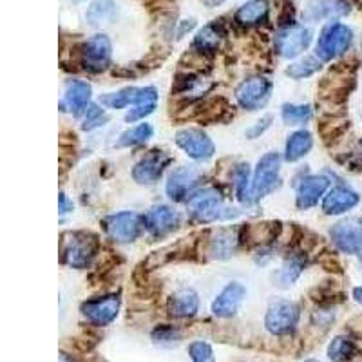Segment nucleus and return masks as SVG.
<instances>
[{"mask_svg":"<svg viewBox=\"0 0 362 362\" xmlns=\"http://www.w3.org/2000/svg\"><path fill=\"white\" fill-rule=\"evenodd\" d=\"M187 210L198 221H218V219H234L239 212L225 206L223 194L218 189L206 187L198 189L187 199Z\"/></svg>","mask_w":362,"mask_h":362,"instance_id":"f257e3e1","label":"nucleus"},{"mask_svg":"<svg viewBox=\"0 0 362 362\" xmlns=\"http://www.w3.org/2000/svg\"><path fill=\"white\" fill-rule=\"evenodd\" d=\"M354 33L351 29L344 24H328L319 35V40L315 45V54L321 62L335 60L346 51L350 49Z\"/></svg>","mask_w":362,"mask_h":362,"instance_id":"f03ea898","label":"nucleus"},{"mask_svg":"<svg viewBox=\"0 0 362 362\" xmlns=\"http://www.w3.org/2000/svg\"><path fill=\"white\" fill-rule=\"evenodd\" d=\"M281 181V156L277 153H267L259 161L252 176V199L259 202L261 198L279 187Z\"/></svg>","mask_w":362,"mask_h":362,"instance_id":"7ed1b4c3","label":"nucleus"},{"mask_svg":"<svg viewBox=\"0 0 362 362\" xmlns=\"http://www.w3.org/2000/svg\"><path fill=\"white\" fill-rule=\"evenodd\" d=\"M64 243V263L73 268H87L98 254V238L90 232H73Z\"/></svg>","mask_w":362,"mask_h":362,"instance_id":"20e7f679","label":"nucleus"},{"mask_svg":"<svg viewBox=\"0 0 362 362\" xmlns=\"http://www.w3.org/2000/svg\"><path fill=\"white\" fill-rule=\"evenodd\" d=\"M299 317V306L293 300L277 299L268 306L267 317H264V326L274 335H288L296 329Z\"/></svg>","mask_w":362,"mask_h":362,"instance_id":"39448f33","label":"nucleus"},{"mask_svg":"<svg viewBox=\"0 0 362 362\" xmlns=\"http://www.w3.org/2000/svg\"><path fill=\"white\" fill-rule=\"evenodd\" d=\"M103 228L116 243H132L141 235L145 223L136 212H118L103 219Z\"/></svg>","mask_w":362,"mask_h":362,"instance_id":"423d86ee","label":"nucleus"},{"mask_svg":"<svg viewBox=\"0 0 362 362\" xmlns=\"http://www.w3.org/2000/svg\"><path fill=\"white\" fill-rule=\"evenodd\" d=\"M202 181V170L196 169V167H190V165H183V167H177L176 170H173L167 185H165V190H167V196L173 202H187L198 190Z\"/></svg>","mask_w":362,"mask_h":362,"instance_id":"0eeeda50","label":"nucleus"},{"mask_svg":"<svg viewBox=\"0 0 362 362\" xmlns=\"http://www.w3.org/2000/svg\"><path fill=\"white\" fill-rule=\"evenodd\" d=\"M272 96V82L264 76H252L243 80L235 89V100L247 111H259Z\"/></svg>","mask_w":362,"mask_h":362,"instance_id":"6e6552de","label":"nucleus"},{"mask_svg":"<svg viewBox=\"0 0 362 362\" xmlns=\"http://www.w3.org/2000/svg\"><path fill=\"white\" fill-rule=\"evenodd\" d=\"M310 42H312V31L305 25H288L283 28L279 33L276 35L274 40V47L276 53L283 58H292L299 57L303 51L308 49Z\"/></svg>","mask_w":362,"mask_h":362,"instance_id":"1a4fd4ad","label":"nucleus"},{"mask_svg":"<svg viewBox=\"0 0 362 362\" xmlns=\"http://www.w3.org/2000/svg\"><path fill=\"white\" fill-rule=\"evenodd\" d=\"M329 238L342 254H361L362 250V219L348 218L335 223L329 228Z\"/></svg>","mask_w":362,"mask_h":362,"instance_id":"9d476101","label":"nucleus"},{"mask_svg":"<svg viewBox=\"0 0 362 362\" xmlns=\"http://www.w3.org/2000/svg\"><path fill=\"white\" fill-rule=\"evenodd\" d=\"M176 145L196 161H206L214 156V141L199 129H181L176 132Z\"/></svg>","mask_w":362,"mask_h":362,"instance_id":"9b49d317","label":"nucleus"},{"mask_svg":"<svg viewBox=\"0 0 362 362\" xmlns=\"http://www.w3.org/2000/svg\"><path fill=\"white\" fill-rule=\"evenodd\" d=\"M82 66L89 73H102L111 64L112 45L105 35H95L82 45Z\"/></svg>","mask_w":362,"mask_h":362,"instance_id":"f8f14e48","label":"nucleus"},{"mask_svg":"<svg viewBox=\"0 0 362 362\" xmlns=\"http://www.w3.org/2000/svg\"><path fill=\"white\" fill-rule=\"evenodd\" d=\"M158 100V90L154 87H125L116 93L100 96V103L109 109H125L129 105H140Z\"/></svg>","mask_w":362,"mask_h":362,"instance_id":"ddd939ff","label":"nucleus"},{"mask_svg":"<svg viewBox=\"0 0 362 362\" xmlns=\"http://www.w3.org/2000/svg\"><path fill=\"white\" fill-rule=\"evenodd\" d=\"M173 158L163 151H151L145 158H141L132 169V177L140 185H153L161 177L165 169L169 167Z\"/></svg>","mask_w":362,"mask_h":362,"instance_id":"4468645a","label":"nucleus"},{"mask_svg":"<svg viewBox=\"0 0 362 362\" xmlns=\"http://www.w3.org/2000/svg\"><path fill=\"white\" fill-rule=\"evenodd\" d=\"M119 312V297L116 293L102 296L96 299L86 300L82 305V313L87 321L96 326H107L115 321Z\"/></svg>","mask_w":362,"mask_h":362,"instance_id":"2eb2a0df","label":"nucleus"},{"mask_svg":"<svg viewBox=\"0 0 362 362\" xmlns=\"http://www.w3.org/2000/svg\"><path fill=\"white\" fill-rule=\"evenodd\" d=\"M329 187V180L322 174H313L306 176L297 183L296 187V203L300 210L312 209L326 196V190Z\"/></svg>","mask_w":362,"mask_h":362,"instance_id":"dca6fc26","label":"nucleus"},{"mask_svg":"<svg viewBox=\"0 0 362 362\" xmlns=\"http://www.w3.org/2000/svg\"><path fill=\"white\" fill-rule=\"evenodd\" d=\"M145 228L153 235H165L174 232L180 226L181 216L176 209L169 205H158L144 216Z\"/></svg>","mask_w":362,"mask_h":362,"instance_id":"f3484780","label":"nucleus"},{"mask_svg":"<svg viewBox=\"0 0 362 362\" xmlns=\"http://www.w3.org/2000/svg\"><path fill=\"white\" fill-rule=\"evenodd\" d=\"M351 6L346 0H306L305 15L306 21H335V18L350 15Z\"/></svg>","mask_w":362,"mask_h":362,"instance_id":"a211bd4d","label":"nucleus"},{"mask_svg":"<svg viewBox=\"0 0 362 362\" xmlns=\"http://www.w3.org/2000/svg\"><path fill=\"white\" fill-rule=\"evenodd\" d=\"M245 296H247V290H245L243 284L238 283V281L228 283L212 303V313L216 317H221V319H228V317L235 315V312L243 303Z\"/></svg>","mask_w":362,"mask_h":362,"instance_id":"6ab92c4d","label":"nucleus"},{"mask_svg":"<svg viewBox=\"0 0 362 362\" xmlns=\"http://www.w3.org/2000/svg\"><path fill=\"white\" fill-rule=\"evenodd\" d=\"M358 199H361L358 194L354 189H350V187H334L322 198V212L328 216H341L354 209V206H357Z\"/></svg>","mask_w":362,"mask_h":362,"instance_id":"aec40b11","label":"nucleus"},{"mask_svg":"<svg viewBox=\"0 0 362 362\" xmlns=\"http://www.w3.org/2000/svg\"><path fill=\"white\" fill-rule=\"evenodd\" d=\"M90 86L83 80H71L67 83L66 96H64L62 107H67V111L74 116H82L83 111L90 105Z\"/></svg>","mask_w":362,"mask_h":362,"instance_id":"412c9836","label":"nucleus"},{"mask_svg":"<svg viewBox=\"0 0 362 362\" xmlns=\"http://www.w3.org/2000/svg\"><path fill=\"white\" fill-rule=\"evenodd\" d=\"M167 310L173 317L177 319H189L194 317L199 310V299L198 293L190 288H181L177 292H174L169 297V303H167Z\"/></svg>","mask_w":362,"mask_h":362,"instance_id":"4be33fe9","label":"nucleus"},{"mask_svg":"<svg viewBox=\"0 0 362 362\" xmlns=\"http://www.w3.org/2000/svg\"><path fill=\"white\" fill-rule=\"evenodd\" d=\"M239 238L232 228H221L210 239L209 252L214 259H228L238 250Z\"/></svg>","mask_w":362,"mask_h":362,"instance_id":"5701e85b","label":"nucleus"},{"mask_svg":"<svg viewBox=\"0 0 362 362\" xmlns=\"http://www.w3.org/2000/svg\"><path fill=\"white\" fill-rule=\"evenodd\" d=\"M313 147V138L308 131H297L293 134L288 136L286 140V147H284V160L293 163V161H299L300 158H305L306 154L312 151Z\"/></svg>","mask_w":362,"mask_h":362,"instance_id":"b1692460","label":"nucleus"},{"mask_svg":"<svg viewBox=\"0 0 362 362\" xmlns=\"http://www.w3.org/2000/svg\"><path fill=\"white\" fill-rule=\"evenodd\" d=\"M223 35L225 33H223L221 24H218V22L206 24L194 38V49H198L199 53H214L221 44Z\"/></svg>","mask_w":362,"mask_h":362,"instance_id":"393cba45","label":"nucleus"},{"mask_svg":"<svg viewBox=\"0 0 362 362\" xmlns=\"http://www.w3.org/2000/svg\"><path fill=\"white\" fill-rule=\"evenodd\" d=\"M86 17L93 28L111 24L116 18V4L112 0H95L87 9Z\"/></svg>","mask_w":362,"mask_h":362,"instance_id":"a878e982","label":"nucleus"},{"mask_svg":"<svg viewBox=\"0 0 362 362\" xmlns=\"http://www.w3.org/2000/svg\"><path fill=\"white\" fill-rule=\"evenodd\" d=\"M268 13V2L267 0H250L247 4H243L235 13V21L243 25H254L259 24Z\"/></svg>","mask_w":362,"mask_h":362,"instance_id":"bb28decb","label":"nucleus"},{"mask_svg":"<svg viewBox=\"0 0 362 362\" xmlns=\"http://www.w3.org/2000/svg\"><path fill=\"white\" fill-rule=\"evenodd\" d=\"M312 107L305 105V103H284L283 109H281V118L286 125H305L312 119Z\"/></svg>","mask_w":362,"mask_h":362,"instance_id":"cd10ccee","label":"nucleus"},{"mask_svg":"<svg viewBox=\"0 0 362 362\" xmlns=\"http://www.w3.org/2000/svg\"><path fill=\"white\" fill-rule=\"evenodd\" d=\"M154 134V129L151 124H140L136 127L129 129L124 134L119 136L118 147H134V145L145 144L147 140H151Z\"/></svg>","mask_w":362,"mask_h":362,"instance_id":"c85d7f7f","label":"nucleus"},{"mask_svg":"<svg viewBox=\"0 0 362 362\" xmlns=\"http://www.w3.org/2000/svg\"><path fill=\"white\" fill-rule=\"evenodd\" d=\"M321 60L317 57H305L297 60V62L290 64L288 69H286V74H288L290 78L296 80H303L308 78L312 74H315L317 71L321 69Z\"/></svg>","mask_w":362,"mask_h":362,"instance_id":"c756f323","label":"nucleus"},{"mask_svg":"<svg viewBox=\"0 0 362 362\" xmlns=\"http://www.w3.org/2000/svg\"><path fill=\"white\" fill-rule=\"evenodd\" d=\"M234 183H235V192H238V198L245 203V205H250L254 203L252 199V180H250V170H248V165L241 163L238 165V169L234 173Z\"/></svg>","mask_w":362,"mask_h":362,"instance_id":"7c9ffc66","label":"nucleus"},{"mask_svg":"<svg viewBox=\"0 0 362 362\" xmlns=\"http://www.w3.org/2000/svg\"><path fill=\"white\" fill-rule=\"evenodd\" d=\"M355 355V344L348 337H335L328 346V357L334 362L350 361Z\"/></svg>","mask_w":362,"mask_h":362,"instance_id":"2f4dec72","label":"nucleus"},{"mask_svg":"<svg viewBox=\"0 0 362 362\" xmlns=\"http://www.w3.org/2000/svg\"><path fill=\"white\" fill-rule=\"evenodd\" d=\"M303 268H305V261H303V257H299V255H293V257H290V259L284 263L283 270L279 272L281 286H290V284H292L293 281L300 276Z\"/></svg>","mask_w":362,"mask_h":362,"instance_id":"473e14b6","label":"nucleus"},{"mask_svg":"<svg viewBox=\"0 0 362 362\" xmlns=\"http://www.w3.org/2000/svg\"><path fill=\"white\" fill-rule=\"evenodd\" d=\"M107 112L100 109L98 105L90 103L82 115V129L83 131H93V129H98L107 124Z\"/></svg>","mask_w":362,"mask_h":362,"instance_id":"72a5a7b5","label":"nucleus"},{"mask_svg":"<svg viewBox=\"0 0 362 362\" xmlns=\"http://www.w3.org/2000/svg\"><path fill=\"white\" fill-rule=\"evenodd\" d=\"M189 354L194 362H216L212 346L206 344V342L203 341L192 342V344L189 346Z\"/></svg>","mask_w":362,"mask_h":362,"instance_id":"f704fd0d","label":"nucleus"},{"mask_svg":"<svg viewBox=\"0 0 362 362\" xmlns=\"http://www.w3.org/2000/svg\"><path fill=\"white\" fill-rule=\"evenodd\" d=\"M154 109H156V102L134 105V107L129 109V112L125 115V122H129V124H134V122H138V119H144V118H147L148 115H153Z\"/></svg>","mask_w":362,"mask_h":362,"instance_id":"c9c22d12","label":"nucleus"},{"mask_svg":"<svg viewBox=\"0 0 362 362\" xmlns=\"http://www.w3.org/2000/svg\"><path fill=\"white\" fill-rule=\"evenodd\" d=\"M153 337L156 342H173L180 337V332L170 328V326H160V328L154 329Z\"/></svg>","mask_w":362,"mask_h":362,"instance_id":"e433bc0d","label":"nucleus"},{"mask_svg":"<svg viewBox=\"0 0 362 362\" xmlns=\"http://www.w3.org/2000/svg\"><path fill=\"white\" fill-rule=\"evenodd\" d=\"M270 125H272V116H264L263 119H259L257 124L252 125V127L248 129L247 136L250 138V140H255V138H259V136L263 134L268 127H270Z\"/></svg>","mask_w":362,"mask_h":362,"instance_id":"4c0bfd02","label":"nucleus"},{"mask_svg":"<svg viewBox=\"0 0 362 362\" xmlns=\"http://www.w3.org/2000/svg\"><path fill=\"white\" fill-rule=\"evenodd\" d=\"M58 210H60V214H67L73 210V202H69L64 192L58 196Z\"/></svg>","mask_w":362,"mask_h":362,"instance_id":"58836bf2","label":"nucleus"},{"mask_svg":"<svg viewBox=\"0 0 362 362\" xmlns=\"http://www.w3.org/2000/svg\"><path fill=\"white\" fill-rule=\"evenodd\" d=\"M354 299L362 305V286H357V288L354 290Z\"/></svg>","mask_w":362,"mask_h":362,"instance_id":"ea45409f","label":"nucleus"},{"mask_svg":"<svg viewBox=\"0 0 362 362\" xmlns=\"http://www.w3.org/2000/svg\"><path fill=\"white\" fill-rule=\"evenodd\" d=\"M60 362H73V358H69L67 354H60Z\"/></svg>","mask_w":362,"mask_h":362,"instance_id":"a19ab883","label":"nucleus"},{"mask_svg":"<svg viewBox=\"0 0 362 362\" xmlns=\"http://www.w3.org/2000/svg\"><path fill=\"white\" fill-rule=\"evenodd\" d=\"M358 255H361V261H362V250H361V254H358Z\"/></svg>","mask_w":362,"mask_h":362,"instance_id":"79ce46f5","label":"nucleus"},{"mask_svg":"<svg viewBox=\"0 0 362 362\" xmlns=\"http://www.w3.org/2000/svg\"><path fill=\"white\" fill-rule=\"evenodd\" d=\"M74 2H80V0H74Z\"/></svg>","mask_w":362,"mask_h":362,"instance_id":"37998d69","label":"nucleus"}]
</instances>
